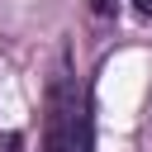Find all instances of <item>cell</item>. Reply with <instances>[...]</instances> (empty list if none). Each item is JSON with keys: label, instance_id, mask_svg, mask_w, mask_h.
<instances>
[{"label": "cell", "instance_id": "6da1fadb", "mask_svg": "<svg viewBox=\"0 0 152 152\" xmlns=\"http://www.w3.org/2000/svg\"><path fill=\"white\" fill-rule=\"evenodd\" d=\"M43 152H95V119L90 95L71 71H57L48 86V124H43Z\"/></svg>", "mask_w": 152, "mask_h": 152}, {"label": "cell", "instance_id": "7a4b0ae2", "mask_svg": "<svg viewBox=\"0 0 152 152\" xmlns=\"http://www.w3.org/2000/svg\"><path fill=\"white\" fill-rule=\"evenodd\" d=\"M124 5L133 10V19H152V0H95V5H90V14L109 19V14H119Z\"/></svg>", "mask_w": 152, "mask_h": 152}]
</instances>
